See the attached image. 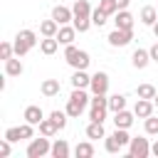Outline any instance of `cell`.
<instances>
[{
  "label": "cell",
  "instance_id": "cell-25",
  "mask_svg": "<svg viewBox=\"0 0 158 158\" xmlns=\"http://www.w3.org/2000/svg\"><path fill=\"white\" fill-rule=\"evenodd\" d=\"M57 47H59V40H57V37H44V40L40 42L42 54H54V52H57Z\"/></svg>",
  "mask_w": 158,
  "mask_h": 158
},
{
  "label": "cell",
  "instance_id": "cell-24",
  "mask_svg": "<svg viewBox=\"0 0 158 158\" xmlns=\"http://www.w3.org/2000/svg\"><path fill=\"white\" fill-rule=\"evenodd\" d=\"M106 111H109V104H91V111H89V118L91 121H101L106 118Z\"/></svg>",
  "mask_w": 158,
  "mask_h": 158
},
{
  "label": "cell",
  "instance_id": "cell-8",
  "mask_svg": "<svg viewBox=\"0 0 158 158\" xmlns=\"http://www.w3.org/2000/svg\"><path fill=\"white\" fill-rule=\"evenodd\" d=\"M114 22H116L118 30H133V15H131L128 10H118V12L114 15Z\"/></svg>",
  "mask_w": 158,
  "mask_h": 158
},
{
  "label": "cell",
  "instance_id": "cell-4",
  "mask_svg": "<svg viewBox=\"0 0 158 158\" xmlns=\"http://www.w3.org/2000/svg\"><path fill=\"white\" fill-rule=\"evenodd\" d=\"M128 156H131V158H148V156H151V143H148V138H141V136L131 138V143H128Z\"/></svg>",
  "mask_w": 158,
  "mask_h": 158
},
{
  "label": "cell",
  "instance_id": "cell-2",
  "mask_svg": "<svg viewBox=\"0 0 158 158\" xmlns=\"http://www.w3.org/2000/svg\"><path fill=\"white\" fill-rule=\"evenodd\" d=\"M64 59H67V64L69 67H74V69H86L89 67V52H84V49H77L74 44H67V49H64Z\"/></svg>",
  "mask_w": 158,
  "mask_h": 158
},
{
  "label": "cell",
  "instance_id": "cell-19",
  "mask_svg": "<svg viewBox=\"0 0 158 158\" xmlns=\"http://www.w3.org/2000/svg\"><path fill=\"white\" fill-rule=\"evenodd\" d=\"M52 158H69V143L64 138H57L52 143Z\"/></svg>",
  "mask_w": 158,
  "mask_h": 158
},
{
  "label": "cell",
  "instance_id": "cell-29",
  "mask_svg": "<svg viewBox=\"0 0 158 158\" xmlns=\"http://www.w3.org/2000/svg\"><path fill=\"white\" fill-rule=\"evenodd\" d=\"M136 94H138V99H153L158 91H156V86H153V84H141V86L136 89Z\"/></svg>",
  "mask_w": 158,
  "mask_h": 158
},
{
  "label": "cell",
  "instance_id": "cell-37",
  "mask_svg": "<svg viewBox=\"0 0 158 158\" xmlns=\"http://www.w3.org/2000/svg\"><path fill=\"white\" fill-rule=\"evenodd\" d=\"M148 52H151V59H153V62H158V42H156V44H153Z\"/></svg>",
  "mask_w": 158,
  "mask_h": 158
},
{
  "label": "cell",
  "instance_id": "cell-13",
  "mask_svg": "<svg viewBox=\"0 0 158 158\" xmlns=\"http://www.w3.org/2000/svg\"><path fill=\"white\" fill-rule=\"evenodd\" d=\"M133 116H136V114H131V111H126V109L116 111V114H114V123H116V128H131Z\"/></svg>",
  "mask_w": 158,
  "mask_h": 158
},
{
  "label": "cell",
  "instance_id": "cell-15",
  "mask_svg": "<svg viewBox=\"0 0 158 158\" xmlns=\"http://www.w3.org/2000/svg\"><path fill=\"white\" fill-rule=\"evenodd\" d=\"M59 91H62V84H59V79H44V81H42V94H44L47 99L57 96Z\"/></svg>",
  "mask_w": 158,
  "mask_h": 158
},
{
  "label": "cell",
  "instance_id": "cell-33",
  "mask_svg": "<svg viewBox=\"0 0 158 158\" xmlns=\"http://www.w3.org/2000/svg\"><path fill=\"white\" fill-rule=\"evenodd\" d=\"M67 116H69L67 111H52V114H49V118H54L59 128H64V126H67Z\"/></svg>",
  "mask_w": 158,
  "mask_h": 158
},
{
  "label": "cell",
  "instance_id": "cell-32",
  "mask_svg": "<svg viewBox=\"0 0 158 158\" xmlns=\"http://www.w3.org/2000/svg\"><path fill=\"white\" fill-rule=\"evenodd\" d=\"M12 54H15V44L2 42V44H0V59H10Z\"/></svg>",
  "mask_w": 158,
  "mask_h": 158
},
{
  "label": "cell",
  "instance_id": "cell-38",
  "mask_svg": "<svg viewBox=\"0 0 158 158\" xmlns=\"http://www.w3.org/2000/svg\"><path fill=\"white\" fill-rule=\"evenodd\" d=\"M128 2H131V0H116V5H118V10H126V7H128Z\"/></svg>",
  "mask_w": 158,
  "mask_h": 158
},
{
  "label": "cell",
  "instance_id": "cell-9",
  "mask_svg": "<svg viewBox=\"0 0 158 158\" xmlns=\"http://www.w3.org/2000/svg\"><path fill=\"white\" fill-rule=\"evenodd\" d=\"M22 118H25L27 123H32V126H40V121L44 118V111H42L40 106H35V104H32V106H27V109H25Z\"/></svg>",
  "mask_w": 158,
  "mask_h": 158
},
{
  "label": "cell",
  "instance_id": "cell-23",
  "mask_svg": "<svg viewBox=\"0 0 158 158\" xmlns=\"http://www.w3.org/2000/svg\"><path fill=\"white\" fill-rule=\"evenodd\" d=\"M84 106H86L84 101H79V99H72V96H69V101H67V109H64V111H67L72 118H79V116H81V111H84Z\"/></svg>",
  "mask_w": 158,
  "mask_h": 158
},
{
  "label": "cell",
  "instance_id": "cell-28",
  "mask_svg": "<svg viewBox=\"0 0 158 158\" xmlns=\"http://www.w3.org/2000/svg\"><path fill=\"white\" fill-rule=\"evenodd\" d=\"M74 156H77V158H91V156H94V146H91L89 141H84V143H77V148H74Z\"/></svg>",
  "mask_w": 158,
  "mask_h": 158
},
{
  "label": "cell",
  "instance_id": "cell-41",
  "mask_svg": "<svg viewBox=\"0 0 158 158\" xmlns=\"http://www.w3.org/2000/svg\"><path fill=\"white\" fill-rule=\"evenodd\" d=\"M153 104H156V106H158V94H156V96H153Z\"/></svg>",
  "mask_w": 158,
  "mask_h": 158
},
{
  "label": "cell",
  "instance_id": "cell-1",
  "mask_svg": "<svg viewBox=\"0 0 158 158\" xmlns=\"http://www.w3.org/2000/svg\"><path fill=\"white\" fill-rule=\"evenodd\" d=\"M74 27H77V32H86L89 30V25H94L91 22V7H89V0H77L74 2Z\"/></svg>",
  "mask_w": 158,
  "mask_h": 158
},
{
  "label": "cell",
  "instance_id": "cell-12",
  "mask_svg": "<svg viewBox=\"0 0 158 158\" xmlns=\"http://www.w3.org/2000/svg\"><path fill=\"white\" fill-rule=\"evenodd\" d=\"M153 106H156V104H153L151 99H138L136 106H133V114L141 116V118H148V116L153 114Z\"/></svg>",
  "mask_w": 158,
  "mask_h": 158
},
{
  "label": "cell",
  "instance_id": "cell-22",
  "mask_svg": "<svg viewBox=\"0 0 158 158\" xmlns=\"http://www.w3.org/2000/svg\"><path fill=\"white\" fill-rule=\"evenodd\" d=\"M22 62L20 59H15V57H10V59H5V74L7 77H20L22 74Z\"/></svg>",
  "mask_w": 158,
  "mask_h": 158
},
{
  "label": "cell",
  "instance_id": "cell-30",
  "mask_svg": "<svg viewBox=\"0 0 158 158\" xmlns=\"http://www.w3.org/2000/svg\"><path fill=\"white\" fill-rule=\"evenodd\" d=\"M99 10L106 12V15H116L118 5H116V0H99Z\"/></svg>",
  "mask_w": 158,
  "mask_h": 158
},
{
  "label": "cell",
  "instance_id": "cell-14",
  "mask_svg": "<svg viewBox=\"0 0 158 158\" xmlns=\"http://www.w3.org/2000/svg\"><path fill=\"white\" fill-rule=\"evenodd\" d=\"M52 17H54L59 25H67L69 20H74V10H69V7H64V5H57V7L52 10Z\"/></svg>",
  "mask_w": 158,
  "mask_h": 158
},
{
  "label": "cell",
  "instance_id": "cell-6",
  "mask_svg": "<svg viewBox=\"0 0 158 158\" xmlns=\"http://www.w3.org/2000/svg\"><path fill=\"white\" fill-rule=\"evenodd\" d=\"M106 40H109L111 47H126V44L133 40V30H118V27H116Z\"/></svg>",
  "mask_w": 158,
  "mask_h": 158
},
{
  "label": "cell",
  "instance_id": "cell-20",
  "mask_svg": "<svg viewBox=\"0 0 158 158\" xmlns=\"http://www.w3.org/2000/svg\"><path fill=\"white\" fill-rule=\"evenodd\" d=\"M156 20H158V7L146 5V7L141 10V22H143V25H148V27H153V25H156Z\"/></svg>",
  "mask_w": 158,
  "mask_h": 158
},
{
  "label": "cell",
  "instance_id": "cell-36",
  "mask_svg": "<svg viewBox=\"0 0 158 158\" xmlns=\"http://www.w3.org/2000/svg\"><path fill=\"white\" fill-rule=\"evenodd\" d=\"M10 143H12V141H7V138H2V141H0V156H2V158H7V156H10Z\"/></svg>",
  "mask_w": 158,
  "mask_h": 158
},
{
  "label": "cell",
  "instance_id": "cell-26",
  "mask_svg": "<svg viewBox=\"0 0 158 158\" xmlns=\"http://www.w3.org/2000/svg\"><path fill=\"white\" fill-rule=\"evenodd\" d=\"M104 148H106V153H118V151L123 148V143L118 141V136H116V133H111V136H106Z\"/></svg>",
  "mask_w": 158,
  "mask_h": 158
},
{
  "label": "cell",
  "instance_id": "cell-31",
  "mask_svg": "<svg viewBox=\"0 0 158 158\" xmlns=\"http://www.w3.org/2000/svg\"><path fill=\"white\" fill-rule=\"evenodd\" d=\"M146 133H148V136H158V118H156L153 114L146 118Z\"/></svg>",
  "mask_w": 158,
  "mask_h": 158
},
{
  "label": "cell",
  "instance_id": "cell-3",
  "mask_svg": "<svg viewBox=\"0 0 158 158\" xmlns=\"http://www.w3.org/2000/svg\"><path fill=\"white\" fill-rule=\"evenodd\" d=\"M15 54L17 57H25L35 44H37V35L32 32V30H22V32H17V37H15Z\"/></svg>",
  "mask_w": 158,
  "mask_h": 158
},
{
  "label": "cell",
  "instance_id": "cell-11",
  "mask_svg": "<svg viewBox=\"0 0 158 158\" xmlns=\"http://www.w3.org/2000/svg\"><path fill=\"white\" fill-rule=\"evenodd\" d=\"M91 84V77L86 74V69H74V74H72V86L74 89H86Z\"/></svg>",
  "mask_w": 158,
  "mask_h": 158
},
{
  "label": "cell",
  "instance_id": "cell-40",
  "mask_svg": "<svg viewBox=\"0 0 158 158\" xmlns=\"http://www.w3.org/2000/svg\"><path fill=\"white\" fill-rule=\"evenodd\" d=\"M153 35L158 37V20H156V25H153Z\"/></svg>",
  "mask_w": 158,
  "mask_h": 158
},
{
  "label": "cell",
  "instance_id": "cell-27",
  "mask_svg": "<svg viewBox=\"0 0 158 158\" xmlns=\"http://www.w3.org/2000/svg\"><path fill=\"white\" fill-rule=\"evenodd\" d=\"M121 109H126V96L123 94H114V96H109V111H121Z\"/></svg>",
  "mask_w": 158,
  "mask_h": 158
},
{
  "label": "cell",
  "instance_id": "cell-39",
  "mask_svg": "<svg viewBox=\"0 0 158 158\" xmlns=\"http://www.w3.org/2000/svg\"><path fill=\"white\" fill-rule=\"evenodd\" d=\"M151 153H153V156H156V158H158V141H156V143H153V146H151Z\"/></svg>",
  "mask_w": 158,
  "mask_h": 158
},
{
  "label": "cell",
  "instance_id": "cell-21",
  "mask_svg": "<svg viewBox=\"0 0 158 158\" xmlns=\"http://www.w3.org/2000/svg\"><path fill=\"white\" fill-rule=\"evenodd\" d=\"M131 62H133L136 69H143V67L151 62V52H148V49H136L133 57H131Z\"/></svg>",
  "mask_w": 158,
  "mask_h": 158
},
{
  "label": "cell",
  "instance_id": "cell-5",
  "mask_svg": "<svg viewBox=\"0 0 158 158\" xmlns=\"http://www.w3.org/2000/svg\"><path fill=\"white\" fill-rule=\"evenodd\" d=\"M47 153H52V143L47 141V136L30 141V146H27V158H42V156H47Z\"/></svg>",
  "mask_w": 158,
  "mask_h": 158
},
{
  "label": "cell",
  "instance_id": "cell-7",
  "mask_svg": "<svg viewBox=\"0 0 158 158\" xmlns=\"http://www.w3.org/2000/svg\"><path fill=\"white\" fill-rule=\"evenodd\" d=\"M91 94H106L109 91V74L106 72H96L91 77V84H89Z\"/></svg>",
  "mask_w": 158,
  "mask_h": 158
},
{
  "label": "cell",
  "instance_id": "cell-16",
  "mask_svg": "<svg viewBox=\"0 0 158 158\" xmlns=\"http://www.w3.org/2000/svg\"><path fill=\"white\" fill-rule=\"evenodd\" d=\"M86 138H91V141H96V138H106L104 123H101V121H89V126H86Z\"/></svg>",
  "mask_w": 158,
  "mask_h": 158
},
{
  "label": "cell",
  "instance_id": "cell-17",
  "mask_svg": "<svg viewBox=\"0 0 158 158\" xmlns=\"http://www.w3.org/2000/svg\"><path fill=\"white\" fill-rule=\"evenodd\" d=\"M57 32H59V22L52 17V20H44L42 25H40V35L42 37H57Z\"/></svg>",
  "mask_w": 158,
  "mask_h": 158
},
{
  "label": "cell",
  "instance_id": "cell-34",
  "mask_svg": "<svg viewBox=\"0 0 158 158\" xmlns=\"http://www.w3.org/2000/svg\"><path fill=\"white\" fill-rule=\"evenodd\" d=\"M5 138H7V141H12V143H15V141H20V138H22L20 126H10V128L5 131Z\"/></svg>",
  "mask_w": 158,
  "mask_h": 158
},
{
  "label": "cell",
  "instance_id": "cell-35",
  "mask_svg": "<svg viewBox=\"0 0 158 158\" xmlns=\"http://www.w3.org/2000/svg\"><path fill=\"white\" fill-rule=\"evenodd\" d=\"M106 17H109V15H106V12H101V10H99V7H96V10H94V12H91V22H94V25H96V27H101V25H104V22H106Z\"/></svg>",
  "mask_w": 158,
  "mask_h": 158
},
{
  "label": "cell",
  "instance_id": "cell-18",
  "mask_svg": "<svg viewBox=\"0 0 158 158\" xmlns=\"http://www.w3.org/2000/svg\"><path fill=\"white\" fill-rule=\"evenodd\" d=\"M57 131H62V128L57 126V121H54V118H42V121H40V133H42V136L52 138Z\"/></svg>",
  "mask_w": 158,
  "mask_h": 158
},
{
  "label": "cell",
  "instance_id": "cell-10",
  "mask_svg": "<svg viewBox=\"0 0 158 158\" xmlns=\"http://www.w3.org/2000/svg\"><path fill=\"white\" fill-rule=\"evenodd\" d=\"M74 37H77V27L72 25H59V32H57V40H59V44H72L74 42Z\"/></svg>",
  "mask_w": 158,
  "mask_h": 158
}]
</instances>
